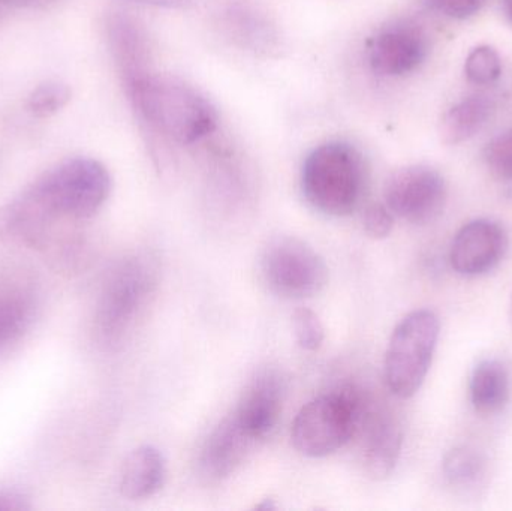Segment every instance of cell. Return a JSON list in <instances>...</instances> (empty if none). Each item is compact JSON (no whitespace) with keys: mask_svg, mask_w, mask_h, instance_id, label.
I'll use <instances>...</instances> for the list:
<instances>
[{"mask_svg":"<svg viewBox=\"0 0 512 511\" xmlns=\"http://www.w3.org/2000/svg\"><path fill=\"white\" fill-rule=\"evenodd\" d=\"M439 329L438 315L429 309L411 312L397 324L385 354V383L397 398H412L423 386Z\"/></svg>","mask_w":512,"mask_h":511,"instance_id":"5","label":"cell"},{"mask_svg":"<svg viewBox=\"0 0 512 511\" xmlns=\"http://www.w3.org/2000/svg\"><path fill=\"white\" fill-rule=\"evenodd\" d=\"M167 462L153 446L132 450L123 462L120 473V494L128 500H146L164 488Z\"/></svg>","mask_w":512,"mask_h":511,"instance_id":"16","label":"cell"},{"mask_svg":"<svg viewBox=\"0 0 512 511\" xmlns=\"http://www.w3.org/2000/svg\"><path fill=\"white\" fill-rule=\"evenodd\" d=\"M508 249V236L498 222L477 219L460 228L451 243L450 261L463 276H478L495 269Z\"/></svg>","mask_w":512,"mask_h":511,"instance_id":"9","label":"cell"},{"mask_svg":"<svg viewBox=\"0 0 512 511\" xmlns=\"http://www.w3.org/2000/svg\"><path fill=\"white\" fill-rule=\"evenodd\" d=\"M429 41L415 24L399 23L381 30L369 47V65L381 77L411 74L426 60Z\"/></svg>","mask_w":512,"mask_h":511,"instance_id":"10","label":"cell"},{"mask_svg":"<svg viewBox=\"0 0 512 511\" xmlns=\"http://www.w3.org/2000/svg\"><path fill=\"white\" fill-rule=\"evenodd\" d=\"M483 156L487 167L498 179L512 182V128L489 141Z\"/></svg>","mask_w":512,"mask_h":511,"instance_id":"24","label":"cell"},{"mask_svg":"<svg viewBox=\"0 0 512 511\" xmlns=\"http://www.w3.org/2000/svg\"><path fill=\"white\" fill-rule=\"evenodd\" d=\"M285 389V380L276 369H264L243 392L233 414L259 443L270 437L279 423Z\"/></svg>","mask_w":512,"mask_h":511,"instance_id":"13","label":"cell"},{"mask_svg":"<svg viewBox=\"0 0 512 511\" xmlns=\"http://www.w3.org/2000/svg\"><path fill=\"white\" fill-rule=\"evenodd\" d=\"M45 2H47V0H0V12H2L3 8H6V6H33Z\"/></svg>","mask_w":512,"mask_h":511,"instance_id":"30","label":"cell"},{"mask_svg":"<svg viewBox=\"0 0 512 511\" xmlns=\"http://www.w3.org/2000/svg\"><path fill=\"white\" fill-rule=\"evenodd\" d=\"M427 3L447 17L465 20L480 11L484 0H427Z\"/></svg>","mask_w":512,"mask_h":511,"instance_id":"27","label":"cell"},{"mask_svg":"<svg viewBox=\"0 0 512 511\" xmlns=\"http://www.w3.org/2000/svg\"><path fill=\"white\" fill-rule=\"evenodd\" d=\"M355 435L361 438L366 473L378 480L390 476L402 452L403 434L399 422L370 399Z\"/></svg>","mask_w":512,"mask_h":511,"instance_id":"12","label":"cell"},{"mask_svg":"<svg viewBox=\"0 0 512 511\" xmlns=\"http://www.w3.org/2000/svg\"><path fill=\"white\" fill-rule=\"evenodd\" d=\"M466 78L477 86L495 83L502 74L501 56L490 45H480L469 53L465 63Z\"/></svg>","mask_w":512,"mask_h":511,"instance_id":"22","label":"cell"},{"mask_svg":"<svg viewBox=\"0 0 512 511\" xmlns=\"http://www.w3.org/2000/svg\"><path fill=\"white\" fill-rule=\"evenodd\" d=\"M505 14L512 23V0H504Z\"/></svg>","mask_w":512,"mask_h":511,"instance_id":"32","label":"cell"},{"mask_svg":"<svg viewBox=\"0 0 512 511\" xmlns=\"http://www.w3.org/2000/svg\"><path fill=\"white\" fill-rule=\"evenodd\" d=\"M30 189L57 218L87 219L110 197L111 176L95 159L74 158L45 173Z\"/></svg>","mask_w":512,"mask_h":511,"instance_id":"4","label":"cell"},{"mask_svg":"<svg viewBox=\"0 0 512 511\" xmlns=\"http://www.w3.org/2000/svg\"><path fill=\"white\" fill-rule=\"evenodd\" d=\"M510 396V377L499 360H483L475 368L471 380V398L481 414H495L507 404Z\"/></svg>","mask_w":512,"mask_h":511,"instance_id":"19","label":"cell"},{"mask_svg":"<svg viewBox=\"0 0 512 511\" xmlns=\"http://www.w3.org/2000/svg\"><path fill=\"white\" fill-rule=\"evenodd\" d=\"M258 443L231 414L204 441L198 456V474L209 485L224 482L242 467Z\"/></svg>","mask_w":512,"mask_h":511,"instance_id":"11","label":"cell"},{"mask_svg":"<svg viewBox=\"0 0 512 511\" xmlns=\"http://www.w3.org/2000/svg\"><path fill=\"white\" fill-rule=\"evenodd\" d=\"M366 161L357 147L330 141L307 155L301 168V191L307 203L327 216H349L366 194Z\"/></svg>","mask_w":512,"mask_h":511,"instance_id":"2","label":"cell"},{"mask_svg":"<svg viewBox=\"0 0 512 511\" xmlns=\"http://www.w3.org/2000/svg\"><path fill=\"white\" fill-rule=\"evenodd\" d=\"M369 402V396L351 386L318 396L298 411L292 444L307 458L333 455L355 437Z\"/></svg>","mask_w":512,"mask_h":511,"instance_id":"3","label":"cell"},{"mask_svg":"<svg viewBox=\"0 0 512 511\" xmlns=\"http://www.w3.org/2000/svg\"><path fill=\"white\" fill-rule=\"evenodd\" d=\"M32 302L23 294L0 297V351L17 341L32 320Z\"/></svg>","mask_w":512,"mask_h":511,"instance_id":"20","label":"cell"},{"mask_svg":"<svg viewBox=\"0 0 512 511\" xmlns=\"http://www.w3.org/2000/svg\"><path fill=\"white\" fill-rule=\"evenodd\" d=\"M129 2L141 3V5L156 6V8L179 9L186 8L191 0H129Z\"/></svg>","mask_w":512,"mask_h":511,"instance_id":"29","label":"cell"},{"mask_svg":"<svg viewBox=\"0 0 512 511\" xmlns=\"http://www.w3.org/2000/svg\"><path fill=\"white\" fill-rule=\"evenodd\" d=\"M123 87L140 122L176 143H197L218 126L215 105L179 78L150 72Z\"/></svg>","mask_w":512,"mask_h":511,"instance_id":"1","label":"cell"},{"mask_svg":"<svg viewBox=\"0 0 512 511\" xmlns=\"http://www.w3.org/2000/svg\"><path fill=\"white\" fill-rule=\"evenodd\" d=\"M258 510H274L276 509V504L273 503V500H264V503L256 506Z\"/></svg>","mask_w":512,"mask_h":511,"instance_id":"31","label":"cell"},{"mask_svg":"<svg viewBox=\"0 0 512 511\" xmlns=\"http://www.w3.org/2000/svg\"><path fill=\"white\" fill-rule=\"evenodd\" d=\"M105 32L123 86L150 74L149 36L137 18L122 11L110 12Z\"/></svg>","mask_w":512,"mask_h":511,"instance_id":"14","label":"cell"},{"mask_svg":"<svg viewBox=\"0 0 512 511\" xmlns=\"http://www.w3.org/2000/svg\"><path fill=\"white\" fill-rule=\"evenodd\" d=\"M56 219L59 218L29 188L0 207V240L27 248H42Z\"/></svg>","mask_w":512,"mask_h":511,"instance_id":"15","label":"cell"},{"mask_svg":"<svg viewBox=\"0 0 512 511\" xmlns=\"http://www.w3.org/2000/svg\"><path fill=\"white\" fill-rule=\"evenodd\" d=\"M261 275L271 293L289 300L310 299L328 284L324 258L295 236L271 239L261 255Z\"/></svg>","mask_w":512,"mask_h":511,"instance_id":"6","label":"cell"},{"mask_svg":"<svg viewBox=\"0 0 512 511\" xmlns=\"http://www.w3.org/2000/svg\"><path fill=\"white\" fill-rule=\"evenodd\" d=\"M222 23L228 35L240 47L255 53L268 54L276 50L279 35L274 24L249 3H231L222 12Z\"/></svg>","mask_w":512,"mask_h":511,"instance_id":"17","label":"cell"},{"mask_svg":"<svg viewBox=\"0 0 512 511\" xmlns=\"http://www.w3.org/2000/svg\"><path fill=\"white\" fill-rule=\"evenodd\" d=\"M32 509L29 498L17 489L0 488V511H26Z\"/></svg>","mask_w":512,"mask_h":511,"instance_id":"28","label":"cell"},{"mask_svg":"<svg viewBox=\"0 0 512 511\" xmlns=\"http://www.w3.org/2000/svg\"><path fill=\"white\" fill-rule=\"evenodd\" d=\"M445 479L453 486L469 488L477 485L486 471V462L477 450L457 447L445 456L442 464Z\"/></svg>","mask_w":512,"mask_h":511,"instance_id":"21","label":"cell"},{"mask_svg":"<svg viewBox=\"0 0 512 511\" xmlns=\"http://www.w3.org/2000/svg\"><path fill=\"white\" fill-rule=\"evenodd\" d=\"M156 287V267L146 258L120 264L105 282L96 312L99 336L108 344L120 341Z\"/></svg>","mask_w":512,"mask_h":511,"instance_id":"7","label":"cell"},{"mask_svg":"<svg viewBox=\"0 0 512 511\" xmlns=\"http://www.w3.org/2000/svg\"><path fill=\"white\" fill-rule=\"evenodd\" d=\"M295 341L306 351H318L325 341V329L318 314L309 308H300L292 315Z\"/></svg>","mask_w":512,"mask_h":511,"instance_id":"25","label":"cell"},{"mask_svg":"<svg viewBox=\"0 0 512 511\" xmlns=\"http://www.w3.org/2000/svg\"><path fill=\"white\" fill-rule=\"evenodd\" d=\"M71 101V90L59 81H47L33 90L27 101L30 113L39 119L59 113Z\"/></svg>","mask_w":512,"mask_h":511,"instance_id":"23","label":"cell"},{"mask_svg":"<svg viewBox=\"0 0 512 511\" xmlns=\"http://www.w3.org/2000/svg\"><path fill=\"white\" fill-rule=\"evenodd\" d=\"M495 111V104L487 96H471L445 113L439 125V134L447 144L468 141L481 131Z\"/></svg>","mask_w":512,"mask_h":511,"instance_id":"18","label":"cell"},{"mask_svg":"<svg viewBox=\"0 0 512 511\" xmlns=\"http://www.w3.org/2000/svg\"><path fill=\"white\" fill-rule=\"evenodd\" d=\"M363 225L367 236L375 240L385 239L393 231V212L388 209L387 204H370L364 210Z\"/></svg>","mask_w":512,"mask_h":511,"instance_id":"26","label":"cell"},{"mask_svg":"<svg viewBox=\"0 0 512 511\" xmlns=\"http://www.w3.org/2000/svg\"><path fill=\"white\" fill-rule=\"evenodd\" d=\"M384 197L393 215L414 225H427L444 212L447 185L439 171L427 165H411L391 174Z\"/></svg>","mask_w":512,"mask_h":511,"instance_id":"8","label":"cell"}]
</instances>
